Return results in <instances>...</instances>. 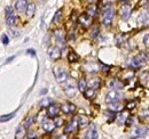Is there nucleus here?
Here are the masks:
<instances>
[{
  "mask_svg": "<svg viewBox=\"0 0 149 139\" xmlns=\"http://www.w3.org/2000/svg\"><path fill=\"white\" fill-rule=\"evenodd\" d=\"M146 62H147V56H145L143 54H139L136 56H134L132 59L130 61L129 65H130L131 69L138 70L141 69L146 65Z\"/></svg>",
  "mask_w": 149,
  "mask_h": 139,
  "instance_id": "f257e3e1",
  "label": "nucleus"
},
{
  "mask_svg": "<svg viewBox=\"0 0 149 139\" xmlns=\"http://www.w3.org/2000/svg\"><path fill=\"white\" fill-rule=\"evenodd\" d=\"M113 15H115V10L110 8V7H108L104 12H103V14H102V24L107 28V26H110L112 23V19H113Z\"/></svg>",
  "mask_w": 149,
  "mask_h": 139,
  "instance_id": "f03ea898",
  "label": "nucleus"
},
{
  "mask_svg": "<svg viewBox=\"0 0 149 139\" xmlns=\"http://www.w3.org/2000/svg\"><path fill=\"white\" fill-rule=\"evenodd\" d=\"M124 2L125 3L119 9V16H120L122 21H127L131 15V5L129 3L127 0H124Z\"/></svg>",
  "mask_w": 149,
  "mask_h": 139,
  "instance_id": "7ed1b4c3",
  "label": "nucleus"
},
{
  "mask_svg": "<svg viewBox=\"0 0 149 139\" xmlns=\"http://www.w3.org/2000/svg\"><path fill=\"white\" fill-rule=\"evenodd\" d=\"M122 98V94L117 90H110L106 95V103H115Z\"/></svg>",
  "mask_w": 149,
  "mask_h": 139,
  "instance_id": "20e7f679",
  "label": "nucleus"
},
{
  "mask_svg": "<svg viewBox=\"0 0 149 139\" xmlns=\"http://www.w3.org/2000/svg\"><path fill=\"white\" fill-rule=\"evenodd\" d=\"M92 16L91 15H88L87 13H84V14H81L79 17H78V21H79V24L80 25H83V26H85V28H88L91 24H92Z\"/></svg>",
  "mask_w": 149,
  "mask_h": 139,
  "instance_id": "39448f33",
  "label": "nucleus"
},
{
  "mask_svg": "<svg viewBox=\"0 0 149 139\" xmlns=\"http://www.w3.org/2000/svg\"><path fill=\"white\" fill-rule=\"evenodd\" d=\"M40 124H41V129H42L44 131H46V132H53L56 127L55 122L47 121L46 119H44L42 121L40 122Z\"/></svg>",
  "mask_w": 149,
  "mask_h": 139,
  "instance_id": "423d86ee",
  "label": "nucleus"
},
{
  "mask_svg": "<svg viewBox=\"0 0 149 139\" xmlns=\"http://www.w3.org/2000/svg\"><path fill=\"white\" fill-rule=\"evenodd\" d=\"M54 73H55L56 80H57V81H58L60 83H64V82H65V81L68 80V78H69L68 73H67L65 71H63V70L55 69Z\"/></svg>",
  "mask_w": 149,
  "mask_h": 139,
  "instance_id": "0eeeda50",
  "label": "nucleus"
},
{
  "mask_svg": "<svg viewBox=\"0 0 149 139\" xmlns=\"http://www.w3.org/2000/svg\"><path fill=\"white\" fill-rule=\"evenodd\" d=\"M138 24L141 26H148L149 25V12L145 10L142 12L138 17Z\"/></svg>",
  "mask_w": 149,
  "mask_h": 139,
  "instance_id": "6e6552de",
  "label": "nucleus"
},
{
  "mask_svg": "<svg viewBox=\"0 0 149 139\" xmlns=\"http://www.w3.org/2000/svg\"><path fill=\"white\" fill-rule=\"evenodd\" d=\"M78 125H79V123H78V118H74V119H72V121L69 122V123H68V125L64 128V133H65V135H68V133L74 132V130L78 128Z\"/></svg>",
  "mask_w": 149,
  "mask_h": 139,
  "instance_id": "1a4fd4ad",
  "label": "nucleus"
},
{
  "mask_svg": "<svg viewBox=\"0 0 149 139\" xmlns=\"http://www.w3.org/2000/svg\"><path fill=\"white\" fill-rule=\"evenodd\" d=\"M85 138H88V139H96L99 136H97V130H96V127L94 124H91L84 136Z\"/></svg>",
  "mask_w": 149,
  "mask_h": 139,
  "instance_id": "9d476101",
  "label": "nucleus"
},
{
  "mask_svg": "<svg viewBox=\"0 0 149 139\" xmlns=\"http://www.w3.org/2000/svg\"><path fill=\"white\" fill-rule=\"evenodd\" d=\"M148 132V129L145 128V127H140V128H136L135 131L133 132V136L132 138H141V137H145Z\"/></svg>",
  "mask_w": 149,
  "mask_h": 139,
  "instance_id": "9b49d317",
  "label": "nucleus"
},
{
  "mask_svg": "<svg viewBox=\"0 0 149 139\" xmlns=\"http://www.w3.org/2000/svg\"><path fill=\"white\" fill-rule=\"evenodd\" d=\"M54 35H55L57 42L60 43V46H62V48H64L65 46V38H64V34H63V31L62 30H56L54 32Z\"/></svg>",
  "mask_w": 149,
  "mask_h": 139,
  "instance_id": "f8f14e48",
  "label": "nucleus"
},
{
  "mask_svg": "<svg viewBox=\"0 0 149 139\" xmlns=\"http://www.w3.org/2000/svg\"><path fill=\"white\" fill-rule=\"evenodd\" d=\"M58 111H60V107L57 105H49L47 107V115H48V118H55L56 115H57V113H58Z\"/></svg>",
  "mask_w": 149,
  "mask_h": 139,
  "instance_id": "ddd939ff",
  "label": "nucleus"
},
{
  "mask_svg": "<svg viewBox=\"0 0 149 139\" xmlns=\"http://www.w3.org/2000/svg\"><path fill=\"white\" fill-rule=\"evenodd\" d=\"M48 56L52 58V59H58L61 57V52L58 48L56 47H49L48 48Z\"/></svg>",
  "mask_w": 149,
  "mask_h": 139,
  "instance_id": "4468645a",
  "label": "nucleus"
},
{
  "mask_svg": "<svg viewBox=\"0 0 149 139\" xmlns=\"http://www.w3.org/2000/svg\"><path fill=\"white\" fill-rule=\"evenodd\" d=\"M64 92H65V95H67L69 98H71V97H74V95H76L77 89H76V87L74 86V83L67 85V86H65V89H64Z\"/></svg>",
  "mask_w": 149,
  "mask_h": 139,
  "instance_id": "2eb2a0df",
  "label": "nucleus"
},
{
  "mask_svg": "<svg viewBox=\"0 0 149 139\" xmlns=\"http://www.w3.org/2000/svg\"><path fill=\"white\" fill-rule=\"evenodd\" d=\"M108 109L110 112H120L123 109V105L119 104L118 102H115V103H108Z\"/></svg>",
  "mask_w": 149,
  "mask_h": 139,
  "instance_id": "dca6fc26",
  "label": "nucleus"
},
{
  "mask_svg": "<svg viewBox=\"0 0 149 139\" xmlns=\"http://www.w3.org/2000/svg\"><path fill=\"white\" fill-rule=\"evenodd\" d=\"M28 1L26 0H19L16 3H15V8L19 10V12H24V10H26V8H28Z\"/></svg>",
  "mask_w": 149,
  "mask_h": 139,
  "instance_id": "f3484780",
  "label": "nucleus"
},
{
  "mask_svg": "<svg viewBox=\"0 0 149 139\" xmlns=\"http://www.w3.org/2000/svg\"><path fill=\"white\" fill-rule=\"evenodd\" d=\"M61 109L65 113V114H69V113H74V111H76V106L74 104H70V103H68V104H63L61 106Z\"/></svg>",
  "mask_w": 149,
  "mask_h": 139,
  "instance_id": "a211bd4d",
  "label": "nucleus"
},
{
  "mask_svg": "<svg viewBox=\"0 0 149 139\" xmlns=\"http://www.w3.org/2000/svg\"><path fill=\"white\" fill-rule=\"evenodd\" d=\"M78 123L80 128H85L88 125V118H86L85 115H79L78 116Z\"/></svg>",
  "mask_w": 149,
  "mask_h": 139,
  "instance_id": "6ab92c4d",
  "label": "nucleus"
},
{
  "mask_svg": "<svg viewBox=\"0 0 149 139\" xmlns=\"http://www.w3.org/2000/svg\"><path fill=\"white\" fill-rule=\"evenodd\" d=\"M140 79H141V82L143 83V86L149 88V72H143L141 74Z\"/></svg>",
  "mask_w": 149,
  "mask_h": 139,
  "instance_id": "aec40b11",
  "label": "nucleus"
},
{
  "mask_svg": "<svg viewBox=\"0 0 149 139\" xmlns=\"http://www.w3.org/2000/svg\"><path fill=\"white\" fill-rule=\"evenodd\" d=\"M100 86V79H91L88 82H87V87L88 88H93V89H96V88Z\"/></svg>",
  "mask_w": 149,
  "mask_h": 139,
  "instance_id": "412c9836",
  "label": "nucleus"
},
{
  "mask_svg": "<svg viewBox=\"0 0 149 139\" xmlns=\"http://www.w3.org/2000/svg\"><path fill=\"white\" fill-rule=\"evenodd\" d=\"M33 122H35V115H30V116H28L25 120H24V128L25 129H29L32 124H33Z\"/></svg>",
  "mask_w": 149,
  "mask_h": 139,
  "instance_id": "4be33fe9",
  "label": "nucleus"
},
{
  "mask_svg": "<svg viewBox=\"0 0 149 139\" xmlns=\"http://www.w3.org/2000/svg\"><path fill=\"white\" fill-rule=\"evenodd\" d=\"M35 10H36V6H35L33 3H30V5L28 6L26 10H25L26 16H28V17H32V16H33V14H35Z\"/></svg>",
  "mask_w": 149,
  "mask_h": 139,
  "instance_id": "5701e85b",
  "label": "nucleus"
},
{
  "mask_svg": "<svg viewBox=\"0 0 149 139\" xmlns=\"http://www.w3.org/2000/svg\"><path fill=\"white\" fill-rule=\"evenodd\" d=\"M6 23H7L9 26H13V25L16 23V15L13 13V14H10L9 16H7V17H6Z\"/></svg>",
  "mask_w": 149,
  "mask_h": 139,
  "instance_id": "b1692460",
  "label": "nucleus"
},
{
  "mask_svg": "<svg viewBox=\"0 0 149 139\" xmlns=\"http://www.w3.org/2000/svg\"><path fill=\"white\" fill-rule=\"evenodd\" d=\"M53 100L49 99V98H42L40 102H39V107H48L49 105H52Z\"/></svg>",
  "mask_w": 149,
  "mask_h": 139,
  "instance_id": "393cba45",
  "label": "nucleus"
},
{
  "mask_svg": "<svg viewBox=\"0 0 149 139\" xmlns=\"http://www.w3.org/2000/svg\"><path fill=\"white\" fill-rule=\"evenodd\" d=\"M78 58H79L78 55H77L74 52H72V50L68 54V59H69L70 63H76V62L78 61Z\"/></svg>",
  "mask_w": 149,
  "mask_h": 139,
  "instance_id": "a878e982",
  "label": "nucleus"
},
{
  "mask_svg": "<svg viewBox=\"0 0 149 139\" xmlns=\"http://www.w3.org/2000/svg\"><path fill=\"white\" fill-rule=\"evenodd\" d=\"M84 96H85V98H87V99H90V98H92L94 96V94H95V89L93 88H90V89H86L84 92Z\"/></svg>",
  "mask_w": 149,
  "mask_h": 139,
  "instance_id": "bb28decb",
  "label": "nucleus"
},
{
  "mask_svg": "<svg viewBox=\"0 0 149 139\" xmlns=\"http://www.w3.org/2000/svg\"><path fill=\"white\" fill-rule=\"evenodd\" d=\"M25 130H26V129L24 128V125L19 127V129H17V131H16V135H15V138H22V137H24Z\"/></svg>",
  "mask_w": 149,
  "mask_h": 139,
  "instance_id": "cd10ccee",
  "label": "nucleus"
},
{
  "mask_svg": "<svg viewBox=\"0 0 149 139\" xmlns=\"http://www.w3.org/2000/svg\"><path fill=\"white\" fill-rule=\"evenodd\" d=\"M127 118H129V116H127L125 113H120V114L117 116V123L120 124V125L124 124V123L126 122V119H127Z\"/></svg>",
  "mask_w": 149,
  "mask_h": 139,
  "instance_id": "c85d7f7f",
  "label": "nucleus"
},
{
  "mask_svg": "<svg viewBox=\"0 0 149 139\" xmlns=\"http://www.w3.org/2000/svg\"><path fill=\"white\" fill-rule=\"evenodd\" d=\"M86 88H87V82H86L84 79L79 80V82H78V89H79V91L84 92V91L86 90Z\"/></svg>",
  "mask_w": 149,
  "mask_h": 139,
  "instance_id": "c756f323",
  "label": "nucleus"
},
{
  "mask_svg": "<svg viewBox=\"0 0 149 139\" xmlns=\"http://www.w3.org/2000/svg\"><path fill=\"white\" fill-rule=\"evenodd\" d=\"M87 14H88V15H91L92 17H94V16L96 15V7H95L94 5L87 7Z\"/></svg>",
  "mask_w": 149,
  "mask_h": 139,
  "instance_id": "7c9ffc66",
  "label": "nucleus"
},
{
  "mask_svg": "<svg viewBox=\"0 0 149 139\" xmlns=\"http://www.w3.org/2000/svg\"><path fill=\"white\" fill-rule=\"evenodd\" d=\"M109 87L111 89H120L122 88V83H119L117 80H112L111 82L109 83Z\"/></svg>",
  "mask_w": 149,
  "mask_h": 139,
  "instance_id": "2f4dec72",
  "label": "nucleus"
},
{
  "mask_svg": "<svg viewBox=\"0 0 149 139\" xmlns=\"http://www.w3.org/2000/svg\"><path fill=\"white\" fill-rule=\"evenodd\" d=\"M15 115V112H13V113H10V114H8V115H2L1 116V119H0V121L2 122H7V121H9L10 119H13V116Z\"/></svg>",
  "mask_w": 149,
  "mask_h": 139,
  "instance_id": "473e14b6",
  "label": "nucleus"
},
{
  "mask_svg": "<svg viewBox=\"0 0 149 139\" xmlns=\"http://www.w3.org/2000/svg\"><path fill=\"white\" fill-rule=\"evenodd\" d=\"M115 41H116V43L118 45V46H120V43H123L124 42V36L120 34H118L116 38H115Z\"/></svg>",
  "mask_w": 149,
  "mask_h": 139,
  "instance_id": "72a5a7b5",
  "label": "nucleus"
},
{
  "mask_svg": "<svg viewBox=\"0 0 149 139\" xmlns=\"http://www.w3.org/2000/svg\"><path fill=\"white\" fill-rule=\"evenodd\" d=\"M61 16H62L61 10H57V12L55 13V15H54V17H53V22H54V23H57V22H58V19L61 18Z\"/></svg>",
  "mask_w": 149,
  "mask_h": 139,
  "instance_id": "f704fd0d",
  "label": "nucleus"
},
{
  "mask_svg": "<svg viewBox=\"0 0 149 139\" xmlns=\"http://www.w3.org/2000/svg\"><path fill=\"white\" fill-rule=\"evenodd\" d=\"M1 41H2V43L5 45V46H7L8 45V36H7V34L5 33V34H2V36H1Z\"/></svg>",
  "mask_w": 149,
  "mask_h": 139,
  "instance_id": "c9c22d12",
  "label": "nucleus"
},
{
  "mask_svg": "<svg viewBox=\"0 0 149 139\" xmlns=\"http://www.w3.org/2000/svg\"><path fill=\"white\" fill-rule=\"evenodd\" d=\"M143 43H145V46L149 49V34H146L143 36Z\"/></svg>",
  "mask_w": 149,
  "mask_h": 139,
  "instance_id": "e433bc0d",
  "label": "nucleus"
},
{
  "mask_svg": "<svg viewBox=\"0 0 149 139\" xmlns=\"http://www.w3.org/2000/svg\"><path fill=\"white\" fill-rule=\"evenodd\" d=\"M55 120H54V122H55V124H56V127H61V124H62V119L61 118H57V116H55L54 118Z\"/></svg>",
  "mask_w": 149,
  "mask_h": 139,
  "instance_id": "4c0bfd02",
  "label": "nucleus"
},
{
  "mask_svg": "<svg viewBox=\"0 0 149 139\" xmlns=\"http://www.w3.org/2000/svg\"><path fill=\"white\" fill-rule=\"evenodd\" d=\"M5 13H6V17H7V16H9L10 14H13V8H12V7H6Z\"/></svg>",
  "mask_w": 149,
  "mask_h": 139,
  "instance_id": "58836bf2",
  "label": "nucleus"
},
{
  "mask_svg": "<svg viewBox=\"0 0 149 139\" xmlns=\"http://www.w3.org/2000/svg\"><path fill=\"white\" fill-rule=\"evenodd\" d=\"M26 137H28V138H36L37 136H36V133H35V132H29Z\"/></svg>",
  "mask_w": 149,
  "mask_h": 139,
  "instance_id": "ea45409f",
  "label": "nucleus"
},
{
  "mask_svg": "<svg viewBox=\"0 0 149 139\" xmlns=\"http://www.w3.org/2000/svg\"><path fill=\"white\" fill-rule=\"evenodd\" d=\"M133 121H134V119H133V118H129V120L125 122V123L127 124V127H131V124H132V122Z\"/></svg>",
  "mask_w": 149,
  "mask_h": 139,
  "instance_id": "a19ab883",
  "label": "nucleus"
},
{
  "mask_svg": "<svg viewBox=\"0 0 149 139\" xmlns=\"http://www.w3.org/2000/svg\"><path fill=\"white\" fill-rule=\"evenodd\" d=\"M96 33H99V28H94V30H93V32H92V36H95L96 35Z\"/></svg>",
  "mask_w": 149,
  "mask_h": 139,
  "instance_id": "79ce46f5",
  "label": "nucleus"
},
{
  "mask_svg": "<svg viewBox=\"0 0 149 139\" xmlns=\"http://www.w3.org/2000/svg\"><path fill=\"white\" fill-rule=\"evenodd\" d=\"M134 106H135L134 103H129V104H127V108H129V109H132Z\"/></svg>",
  "mask_w": 149,
  "mask_h": 139,
  "instance_id": "37998d69",
  "label": "nucleus"
},
{
  "mask_svg": "<svg viewBox=\"0 0 149 139\" xmlns=\"http://www.w3.org/2000/svg\"><path fill=\"white\" fill-rule=\"evenodd\" d=\"M28 54H30V55H33V56H35V55H36V52H35V50H32V49H29V50H28Z\"/></svg>",
  "mask_w": 149,
  "mask_h": 139,
  "instance_id": "c03bdc74",
  "label": "nucleus"
},
{
  "mask_svg": "<svg viewBox=\"0 0 149 139\" xmlns=\"http://www.w3.org/2000/svg\"><path fill=\"white\" fill-rule=\"evenodd\" d=\"M14 58H15V56H12V57H9V58H8L7 61H6V63H9V62H10L12 59H14Z\"/></svg>",
  "mask_w": 149,
  "mask_h": 139,
  "instance_id": "a18cd8bd",
  "label": "nucleus"
},
{
  "mask_svg": "<svg viewBox=\"0 0 149 139\" xmlns=\"http://www.w3.org/2000/svg\"><path fill=\"white\" fill-rule=\"evenodd\" d=\"M112 1H115V0H104V2H108V3H110Z\"/></svg>",
  "mask_w": 149,
  "mask_h": 139,
  "instance_id": "49530a36",
  "label": "nucleus"
},
{
  "mask_svg": "<svg viewBox=\"0 0 149 139\" xmlns=\"http://www.w3.org/2000/svg\"><path fill=\"white\" fill-rule=\"evenodd\" d=\"M46 92H47V90H42V91H41V92H40V94H41V95H42V94H46Z\"/></svg>",
  "mask_w": 149,
  "mask_h": 139,
  "instance_id": "de8ad7c7",
  "label": "nucleus"
},
{
  "mask_svg": "<svg viewBox=\"0 0 149 139\" xmlns=\"http://www.w3.org/2000/svg\"><path fill=\"white\" fill-rule=\"evenodd\" d=\"M95 0H87V2H94Z\"/></svg>",
  "mask_w": 149,
  "mask_h": 139,
  "instance_id": "09e8293b",
  "label": "nucleus"
}]
</instances>
